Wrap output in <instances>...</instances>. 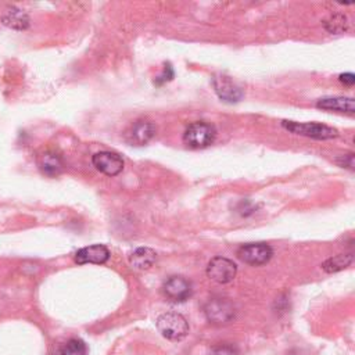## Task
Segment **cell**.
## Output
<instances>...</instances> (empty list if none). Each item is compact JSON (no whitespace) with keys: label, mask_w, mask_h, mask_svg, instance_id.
Masks as SVG:
<instances>
[{"label":"cell","mask_w":355,"mask_h":355,"mask_svg":"<svg viewBox=\"0 0 355 355\" xmlns=\"http://www.w3.org/2000/svg\"><path fill=\"white\" fill-rule=\"evenodd\" d=\"M155 135V127L150 121L139 120L125 132V140L132 146H143Z\"/></svg>","instance_id":"30bf717a"},{"label":"cell","mask_w":355,"mask_h":355,"mask_svg":"<svg viewBox=\"0 0 355 355\" xmlns=\"http://www.w3.org/2000/svg\"><path fill=\"white\" fill-rule=\"evenodd\" d=\"M38 165L41 171L47 176H58L64 171L63 158L54 151H45L38 157Z\"/></svg>","instance_id":"7c38bea8"},{"label":"cell","mask_w":355,"mask_h":355,"mask_svg":"<svg viewBox=\"0 0 355 355\" xmlns=\"http://www.w3.org/2000/svg\"><path fill=\"white\" fill-rule=\"evenodd\" d=\"M110 258V251L103 244H94L80 248L75 254L76 263H105Z\"/></svg>","instance_id":"8fae6325"},{"label":"cell","mask_w":355,"mask_h":355,"mask_svg":"<svg viewBox=\"0 0 355 355\" xmlns=\"http://www.w3.org/2000/svg\"><path fill=\"white\" fill-rule=\"evenodd\" d=\"M237 266L236 263L225 257H215L207 266V275L211 281L225 285L236 278Z\"/></svg>","instance_id":"277c9868"},{"label":"cell","mask_w":355,"mask_h":355,"mask_svg":"<svg viewBox=\"0 0 355 355\" xmlns=\"http://www.w3.org/2000/svg\"><path fill=\"white\" fill-rule=\"evenodd\" d=\"M282 127L296 135L318 139V140H327L334 139L338 136V132L327 125L318 124V122H293V121H283Z\"/></svg>","instance_id":"3957f363"},{"label":"cell","mask_w":355,"mask_h":355,"mask_svg":"<svg viewBox=\"0 0 355 355\" xmlns=\"http://www.w3.org/2000/svg\"><path fill=\"white\" fill-rule=\"evenodd\" d=\"M157 329L160 333L172 341H180L189 333V323L186 318L178 312H165L157 319Z\"/></svg>","instance_id":"6da1fadb"},{"label":"cell","mask_w":355,"mask_h":355,"mask_svg":"<svg viewBox=\"0 0 355 355\" xmlns=\"http://www.w3.org/2000/svg\"><path fill=\"white\" fill-rule=\"evenodd\" d=\"M204 312L207 319L215 325L229 323L235 318V307L226 299L210 300L204 307Z\"/></svg>","instance_id":"8992f818"},{"label":"cell","mask_w":355,"mask_h":355,"mask_svg":"<svg viewBox=\"0 0 355 355\" xmlns=\"http://www.w3.org/2000/svg\"><path fill=\"white\" fill-rule=\"evenodd\" d=\"M272 255H274V250L266 243H250V244L241 246L237 250V257L243 262L254 266H259L270 262Z\"/></svg>","instance_id":"5b68a950"},{"label":"cell","mask_w":355,"mask_h":355,"mask_svg":"<svg viewBox=\"0 0 355 355\" xmlns=\"http://www.w3.org/2000/svg\"><path fill=\"white\" fill-rule=\"evenodd\" d=\"M316 107L327 111H337L345 114L355 113V103L351 98H325L316 103Z\"/></svg>","instance_id":"4fadbf2b"},{"label":"cell","mask_w":355,"mask_h":355,"mask_svg":"<svg viewBox=\"0 0 355 355\" xmlns=\"http://www.w3.org/2000/svg\"><path fill=\"white\" fill-rule=\"evenodd\" d=\"M157 259V254L154 250L149 248V247H140L136 248L131 255H129V262L136 270L144 271L151 268Z\"/></svg>","instance_id":"5bb4252c"},{"label":"cell","mask_w":355,"mask_h":355,"mask_svg":"<svg viewBox=\"0 0 355 355\" xmlns=\"http://www.w3.org/2000/svg\"><path fill=\"white\" fill-rule=\"evenodd\" d=\"M354 257L352 254H338L336 257H332L329 259H326L323 263H322V268L332 274V272H338L344 268H347V266L352 262Z\"/></svg>","instance_id":"2e32d148"},{"label":"cell","mask_w":355,"mask_h":355,"mask_svg":"<svg viewBox=\"0 0 355 355\" xmlns=\"http://www.w3.org/2000/svg\"><path fill=\"white\" fill-rule=\"evenodd\" d=\"M338 79H340V82H343V83L347 85V86H352V85L355 83V75L351 74V72L341 74V75L338 76Z\"/></svg>","instance_id":"7402d4cb"},{"label":"cell","mask_w":355,"mask_h":355,"mask_svg":"<svg viewBox=\"0 0 355 355\" xmlns=\"http://www.w3.org/2000/svg\"><path fill=\"white\" fill-rule=\"evenodd\" d=\"M3 23L14 30H25L30 25V17L23 10L12 8L5 13Z\"/></svg>","instance_id":"9a60e30c"},{"label":"cell","mask_w":355,"mask_h":355,"mask_svg":"<svg viewBox=\"0 0 355 355\" xmlns=\"http://www.w3.org/2000/svg\"><path fill=\"white\" fill-rule=\"evenodd\" d=\"M172 76H173V71H172V67L168 64V65H165V68H164V74L160 75V76L155 79V82L160 85V83H164V82H166V80H171Z\"/></svg>","instance_id":"ffe728a7"},{"label":"cell","mask_w":355,"mask_h":355,"mask_svg":"<svg viewBox=\"0 0 355 355\" xmlns=\"http://www.w3.org/2000/svg\"><path fill=\"white\" fill-rule=\"evenodd\" d=\"M217 138V129L214 125L207 122H193L191 124L185 133L184 142L191 149H204L214 143Z\"/></svg>","instance_id":"7a4b0ae2"},{"label":"cell","mask_w":355,"mask_h":355,"mask_svg":"<svg viewBox=\"0 0 355 355\" xmlns=\"http://www.w3.org/2000/svg\"><path fill=\"white\" fill-rule=\"evenodd\" d=\"M58 355H87V348L82 340L71 338L61 347Z\"/></svg>","instance_id":"e0dca14e"},{"label":"cell","mask_w":355,"mask_h":355,"mask_svg":"<svg viewBox=\"0 0 355 355\" xmlns=\"http://www.w3.org/2000/svg\"><path fill=\"white\" fill-rule=\"evenodd\" d=\"M164 296L173 303H184L192 296V283L184 277H171L162 286Z\"/></svg>","instance_id":"52a82bcc"},{"label":"cell","mask_w":355,"mask_h":355,"mask_svg":"<svg viewBox=\"0 0 355 355\" xmlns=\"http://www.w3.org/2000/svg\"><path fill=\"white\" fill-rule=\"evenodd\" d=\"M213 86L214 91L218 95V98L226 103H237L243 98L241 87L237 86L229 76L226 75H215L213 78Z\"/></svg>","instance_id":"ba28073f"},{"label":"cell","mask_w":355,"mask_h":355,"mask_svg":"<svg viewBox=\"0 0 355 355\" xmlns=\"http://www.w3.org/2000/svg\"><path fill=\"white\" fill-rule=\"evenodd\" d=\"M214 355H236V352L230 345H219L214 349Z\"/></svg>","instance_id":"44dd1931"},{"label":"cell","mask_w":355,"mask_h":355,"mask_svg":"<svg viewBox=\"0 0 355 355\" xmlns=\"http://www.w3.org/2000/svg\"><path fill=\"white\" fill-rule=\"evenodd\" d=\"M337 162H338V165H341L343 168L354 169V154L349 153V154L341 155V157L337 160Z\"/></svg>","instance_id":"d6986e66"},{"label":"cell","mask_w":355,"mask_h":355,"mask_svg":"<svg viewBox=\"0 0 355 355\" xmlns=\"http://www.w3.org/2000/svg\"><path fill=\"white\" fill-rule=\"evenodd\" d=\"M92 162L98 171L107 176H116L124 169V160L113 151H99L92 157Z\"/></svg>","instance_id":"9c48e42d"},{"label":"cell","mask_w":355,"mask_h":355,"mask_svg":"<svg viewBox=\"0 0 355 355\" xmlns=\"http://www.w3.org/2000/svg\"><path fill=\"white\" fill-rule=\"evenodd\" d=\"M347 17L343 16V14H334L332 16L326 23H325V27L329 32L332 34H340L343 31L347 30Z\"/></svg>","instance_id":"ac0fdd59"}]
</instances>
